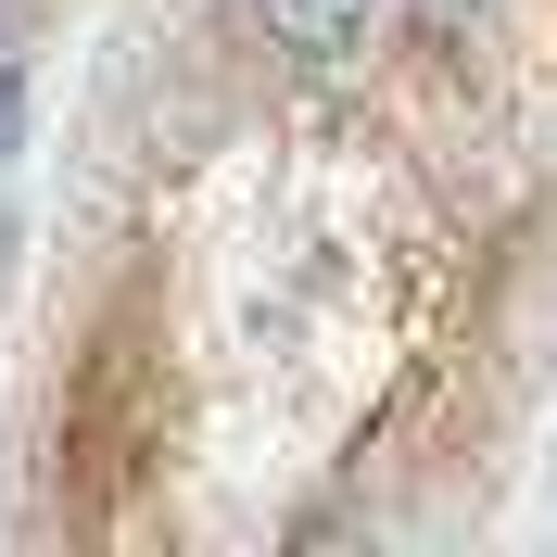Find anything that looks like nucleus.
Wrapping results in <instances>:
<instances>
[{
    "label": "nucleus",
    "instance_id": "1",
    "mask_svg": "<svg viewBox=\"0 0 557 557\" xmlns=\"http://www.w3.org/2000/svg\"><path fill=\"white\" fill-rule=\"evenodd\" d=\"M557 393V26L139 0L64 127L0 545H444Z\"/></svg>",
    "mask_w": 557,
    "mask_h": 557
}]
</instances>
